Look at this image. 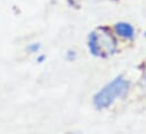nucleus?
I'll use <instances>...</instances> for the list:
<instances>
[{
  "label": "nucleus",
  "instance_id": "7ed1b4c3",
  "mask_svg": "<svg viewBox=\"0 0 146 134\" xmlns=\"http://www.w3.org/2000/svg\"><path fill=\"white\" fill-rule=\"evenodd\" d=\"M114 30L119 36H121L123 38L133 39L135 37V30L129 23H125V22L117 23L114 26Z\"/></svg>",
  "mask_w": 146,
  "mask_h": 134
},
{
  "label": "nucleus",
  "instance_id": "f257e3e1",
  "mask_svg": "<svg viewBox=\"0 0 146 134\" xmlns=\"http://www.w3.org/2000/svg\"><path fill=\"white\" fill-rule=\"evenodd\" d=\"M130 82L122 76L114 78L106 85L100 91H98L93 98V102L96 108L104 109L111 106L118 98L125 96L129 89Z\"/></svg>",
  "mask_w": 146,
  "mask_h": 134
},
{
  "label": "nucleus",
  "instance_id": "f03ea898",
  "mask_svg": "<svg viewBox=\"0 0 146 134\" xmlns=\"http://www.w3.org/2000/svg\"><path fill=\"white\" fill-rule=\"evenodd\" d=\"M88 50L94 56L108 58L117 51V41L107 27H101L88 35Z\"/></svg>",
  "mask_w": 146,
  "mask_h": 134
},
{
  "label": "nucleus",
  "instance_id": "39448f33",
  "mask_svg": "<svg viewBox=\"0 0 146 134\" xmlns=\"http://www.w3.org/2000/svg\"><path fill=\"white\" fill-rule=\"evenodd\" d=\"M145 83H146V76H145Z\"/></svg>",
  "mask_w": 146,
  "mask_h": 134
},
{
  "label": "nucleus",
  "instance_id": "20e7f679",
  "mask_svg": "<svg viewBox=\"0 0 146 134\" xmlns=\"http://www.w3.org/2000/svg\"><path fill=\"white\" fill-rule=\"evenodd\" d=\"M40 44H36V43H33V44H31L30 46H29V51L31 52V53H34V52H37L38 50H40Z\"/></svg>",
  "mask_w": 146,
  "mask_h": 134
}]
</instances>
